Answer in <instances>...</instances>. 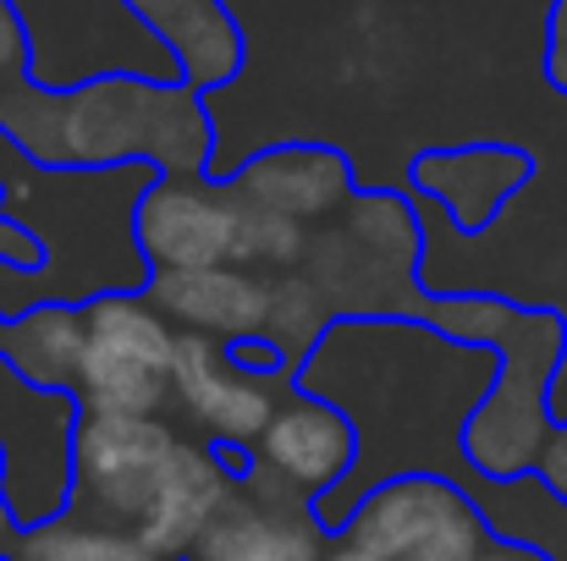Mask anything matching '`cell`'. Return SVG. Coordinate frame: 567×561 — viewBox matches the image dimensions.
<instances>
[{
  "label": "cell",
  "mask_w": 567,
  "mask_h": 561,
  "mask_svg": "<svg viewBox=\"0 0 567 561\" xmlns=\"http://www.w3.org/2000/svg\"><path fill=\"white\" fill-rule=\"evenodd\" d=\"M0 138L44 172L161 166L166 177H215L209 105L177 77L100 72L44 89L22 72L0 94Z\"/></svg>",
  "instance_id": "obj_1"
},
{
  "label": "cell",
  "mask_w": 567,
  "mask_h": 561,
  "mask_svg": "<svg viewBox=\"0 0 567 561\" xmlns=\"http://www.w3.org/2000/svg\"><path fill=\"white\" fill-rule=\"evenodd\" d=\"M408 320H424L457 342L502 353V380L468 424V463L496 485L529 479L557 435L551 385L567 359V320L557 309H524L496 292H430V287H419Z\"/></svg>",
  "instance_id": "obj_2"
},
{
  "label": "cell",
  "mask_w": 567,
  "mask_h": 561,
  "mask_svg": "<svg viewBox=\"0 0 567 561\" xmlns=\"http://www.w3.org/2000/svg\"><path fill=\"white\" fill-rule=\"evenodd\" d=\"M177 342L166 309L150 292L100 298L83 309V359H78V407L111 418H155L172 402Z\"/></svg>",
  "instance_id": "obj_3"
},
{
  "label": "cell",
  "mask_w": 567,
  "mask_h": 561,
  "mask_svg": "<svg viewBox=\"0 0 567 561\" xmlns=\"http://www.w3.org/2000/svg\"><path fill=\"white\" fill-rule=\"evenodd\" d=\"M78 429L83 407L72 391H39L0 359V451L6 501L22 529H39L72 507L78 490Z\"/></svg>",
  "instance_id": "obj_4"
},
{
  "label": "cell",
  "mask_w": 567,
  "mask_h": 561,
  "mask_svg": "<svg viewBox=\"0 0 567 561\" xmlns=\"http://www.w3.org/2000/svg\"><path fill=\"white\" fill-rule=\"evenodd\" d=\"M337 540L364 561H480L496 534L468 490L446 479H396L353 512Z\"/></svg>",
  "instance_id": "obj_5"
},
{
  "label": "cell",
  "mask_w": 567,
  "mask_h": 561,
  "mask_svg": "<svg viewBox=\"0 0 567 561\" xmlns=\"http://www.w3.org/2000/svg\"><path fill=\"white\" fill-rule=\"evenodd\" d=\"M188 435H177L161 418H111V413H83L78 429V490L72 512L116 523V529H144L177 451Z\"/></svg>",
  "instance_id": "obj_6"
},
{
  "label": "cell",
  "mask_w": 567,
  "mask_h": 561,
  "mask_svg": "<svg viewBox=\"0 0 567 561\" xmlns=\"http://www.w3.org/2000/svg\"><path fill=\"white\" fill-rule=\"evenodd\" d=\"M292 391H298V380L243 370L231 359V347L215 342V336L183 331V342H177L172 402H183V413H188V424L198 429V440H209L215 451L254 457V446L265 440L270 418L281 413V402Z\"/></svg>",
  "instance_id": "obj_7"
},
{
  "label": "cell",
  "mask_w": 567,
  "mask_h": 561,
  "mask_svg": "<svg viewBox=\"0 0 567 561\" xmlns=\"http://www.w3.org/2000/svg\"><path fill=\"white\" fill-rule=\"evenodd\" d=\"M353 463H359L353 418L309 391H292L281 402V413L270 418L265 440L254 446V474L276 479L281 490H292L303 501H326L331 490H342Z\"/></svg>",
  "instance_id": "obj_8"
},
{
  "label": "cell",
  "mask_w": 567,
  "mask_h": 561,
  "mask_svg": "<svg viewBox=\"0 0 567 561\" xmlns=\"http://www.w3.org/2000/svg\"><path fill=\"white\" fill-rule=\"evenodd\" d=\"M326 540L331 534L320 529L315 501L281 490L265 474H248L188 561H331Z\"/></svg>",
  "instance_id": "obj_9"
},
{
  "label": "cell",
  "mask_w": 567,
  "mask_h": 561,
  "mask_svg": "<svg viewBox=\"0 0 567 561\" xmlns=\"http://www.w3.org/2000/svg\"><path fill=\"white\" fill-rule=\"evenodd\" d=\"M535 177V155L518 144H457V149H424L408 166V183L446 209L457 231H485L513 193Z\"/></svg>",
  "instance_id": "obj_10"
},
{
  "label": "cell",
  "mask_w": 567,
  "mask_h": 561,
  "mask_svg": "<svg viewBox=\"0 0 567 561\" xmlns=\"http://www.w3.org/2000/svg\"><path fill=\"white\" fill-rule=\"evenodd\" d=\"M150 298L193 336L215 342H276V287H259L237 264L155 276Z\"/></svg>",
  "instance_id": "obj_11"
},
{
  "label": "cell",
  "mask_w": 567,
  "mask_h": 561,
  "mask_svg": "<svg viewBox=\"0 0 567 561\" xmlns=\"http://www.w3.org/2000/svg\"><path fill=\"white\" fill-rule=\"evenodd\" d=\"M122 11L138 17L166 44L172 77L188 83L193 94L226 89L243 72V61H248L243 28H237V17L220 0H122Z\"/></svg>",
  "instance_id": "obj_12"
},
{
  "label": "cell",
  "mask_w": 567,
  "mask_h": 561,
  "mask_svg": "<svg viewBox=\"0 0 567 561\" xmlns=\"http://www.w3.org/2000/svg\"><path fill=\"white\" fill-rule=\"evenodd\" d=\"M11 561H166L155 557L133 529H116V523H100V518H83V512H61L39 529H22Z\"/></svg>",
  "instance_id": "obj_13"
},
{
  "label": "cell",
  "mask_w": 567,
  "mask_h": 561,
  "mask_svg": "<svg viewBox=\"0 0 567 561\" xmlns=\"http://www.w3.org/2000/svg\"><path fill=\"white\" fill-rule=\"evenodd\" d=\"M22 72H33V39H28V22H22L17 0H0V94Z\"/></svg>",
  "instance_id": "obj_14"
},
{
  "label": "cell",
  "mask_w": 567,
  "mask_h": 561,
  "mask_svg": "<svg viewBox=\"0 0 567 561\" xmlns=\"http://www.w3.org/2000/svg\"><path fill=\"white\" fill-rule=\"evenodd\" d=\"M546 83L567 94V0H551V11H546Z\"/></svg>",
  "instance_id": "obj_15"
},
{
  "label": "cell",
  "mask_w": 567,
  "mask_h": 561,
  "mask_svg": "<svg viewBox=\"0 0 567 561\" xmlns=\"http://www.w3.org/2000/svg\"><path fill=\"white\" fill-rule=\"evenodd\" d=\"M535 474H540V485L567 507V418L557 424V435H551V446H546V457H540Z\"/></svg>",
  "instance_id": "obj_16"
},
{
  "label": "cell",
  "mask_w": 567,
  "mask_h": 561,
  "mask_svg": "<svg viewBox=\"0 0 567 561\" xmlns=\"http://www.w3.org/2000/svg\"><path fill=\"white\" fill-rule=\"evenodd\" d=\"M17 540H22V523H17V512L6 501V451H0V561H11Z\"/></svg>",
  "instance_id": "obj_17"
},
{
  "label": "cell",
  "mask_w": 567,
  "mask_h": 561,
  "mask_svg": "<svg viewBox=\"0 0 567 561\" xmlns=\"http://www.w3.org/2000/svg\"><path fill=\"white\" fill-rule=\"evenodd\" d=\"M11 353H17V325L0 314V359H11Z\"/></svg>",
  "instance_id": "obj_18"
},
{
  "label": "cell",
  "mask_w": 567,
  "mask_h": 561,
  "mask_svg": "<svg viewBox=\"0 0 567 561\" xmlns=\"http://www.w3.org/2000/svg\"><path fill=\"white\" fill-rule=\"evenodd\" d=\"M331 561H364V557H359V551H348V546H342V551H337V557H331Z\"/></svg>",
  "instance_id": "obj_19"
}]
</instances>
